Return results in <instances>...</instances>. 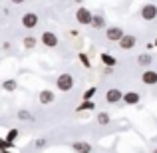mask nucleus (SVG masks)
<instances>
[{
	"label": "nucleus",
	"instance_id": "nucleus-1",
	"mask_svg": "<svg viewBox=\"0 0 157 153\" xmlns=\"http://www.w3.org/2000/svg\"><path fill=\"white\" fill-rule=\"evenodd\" d=\"M74 86H76V80H74L72 74L66 72V74H60V76H58V80H56V88L60 90V92H72Z\"/></svg>",
	"mask_w": 157,
	"mask_h": 153
},
{
	"label": "nucleus",
	"instance_id": "nucleus-2",
	"mask_svg": "<svg viewBox=\"0 0 157 153\" xmlns=\"http://www.w3.org/2000/svg\"><path fill=\"white\" fill-rule=\"evenodd\" d=\"M92 16H94V12H90L86 6H80L76 10V20L82 26H90V24H92Z\"/></svg>",
	"mask_w": 157,
	"mask_h": 153
},
{
	"label": "nucleus",
	"instance_id": "nucleus-3",
	"mask_svg": "<svg viewBox=\"0 0 157 153\" xmlns=\"http://www.w3.org/2000/svg\"><path fill=\"white\" fill-rule=\"evenodd\" d=\"M139 14H141V18L145 20V22H153L157 18V4H143Z\"/></svg>",
	"mask_w": 157,
	"mask_h": 153
},
{
	"label": "nucleus",
	"instance_id": "nucleus-4",
	"mask_svg": "<svg viewBox=\"0 0 157 153\" xmlns=\"http://www.w3.org/2000/svg\"><path fill=\"white\" fill-rule=\"evenodd\" d=\"M38 22H40V18H38V14H36V12H26V14L22 16V26L26 28V30L36 28V26H38Z\"/></svg>",
	"mask_w": 157,
	"mask_h": 153
},
{
	"label": "nucleus",
	"instance_id": "nucleus-5",
	"mask_svg": "<svg viewBox=\"0 0 157 153\" xmlns=\"http://www.w3.org/2000/svg\"><path fill=\"white\" fill-rule=\"evenodd\" d=\"M123 34H125V32H123V28H119V26H107L105 28V38L109 40V42H119Z\"/></svg>",
	"mask_w": 157,
	"mask_h": 153
},
{
	"label": "nucleus",
	"instance_id": "nucleus-6",
	"mask_svg": "<svg viewBox=\"0 0 157 153\" xmlns=\"http://www.w3.org/2000/svg\"><path fill=\"white\" fill-rule=\"evenodd\" d=\"M117 44H119V48H121V50H133L135 44H137V36H133V34H123L121 40H119Z\"/></svg>",
	"mask_w": 157,
	"mask_h": 153
},
{
	"label": "nucleus",
	"instance_id": "nucleus-7",
	"mask_svg": "<svg viewBox=\"0 0 157 153\" xmlns=\"http://www.w3.org/2000/svg\"><path fill=\"white\" fill-rule=\"evenodd\" d=\"M141 84H145V86H157V72H155V70H143Z\"/></svg>",
	"mask_w": 157,
	"mask_h": 153
},
{
	"label": "nucleus",
	"instance_id": "nucleus-8",
	"mask_svg": "<svg viewBox=\"0 0 157 153\" xmlns=\"http://www.w3.org/2000/svg\"><path fill=\"white\" fill-rule=\"evenodd\" d=\"M121 98H123V94H121V90H117V88H109L105 92V101L107 103H117V101H121Z\"/></svg>",
	"mask_w": 157,
	"mask_h": 153
},
{
	"label": "nucleus",
	"instance_id": "nucleus-9",
	"mask_svg": "<svg viewBox=\"0 0 157 153\" xmlns=\"http://www.w3.org/2000/svg\"><path fill=\"white\" fill-rule=\"evenodd\" d=\"M42 44L46 48H56L58 46V36L54 34V32H50V30H46L42 34Z\"/></svg>",
	"mask_w": 157,
	"mask_h": 153
},
{
	"label": "nucleus",
	"instance_id": "nucleus-10",
	"mask_svg": "<svg viewBox=\"0 0 157 153\" xmlns=\"http://www.w3.org/2000/svg\"><path fill=\"white\" fill-rule=\"evenodd\" d=\"M54 100H56V96H54L52 90H42V92L38 94V101L42 103V105H50V103H54Z\"/></svg>",
	"mask_w": 157,
	"mask_h": 153
},
{
	"label": "nucleus",
	"instance_id": "nucleus-11",
	"mask_svg": "<svg viewBox=\"0 0 157 153\" xmlns=\"http://www.w3.org/2000/svg\"><path fill=\"white\" fill-rule=\"evenodd\" d=\"M139 100H141V96H139L137 92H125L121 98V101L125 103V105H137Z\"/></svg>",
	"mask_w": 157,
	"mask_h": 153
},
{
	"label": "nucleus",
	"instance_id": "nucleus-12",
	"mask_svg": "<svg viewBox=\"0 0 157 153\" xmlns=\"http://www.w3.org/2000/svg\"><path fill=\"white\" fill-rule=\"evenodd\" d=\"M72 149L76 151V153H92L94 147L90 145L88 141H74L72 143Z\"/></svg>",
	"mask_w": 157,
	"mask_h": 153
},
{
	"label": "nucleus",
	"instance_id": "nucleus-13",
	"mask_svg": "<svg viewBox=\"0 0 157 153\" xmlns=\"http://www.w3.org/2000/svg\"><path fill=\"white\" fill-rule=\"evenodd\" d=\"M100 60H101V64H104L105 68H115V64H117V60H115L111 54H107V52L100 54Z\"/></svg>",
	"mask_w": 157,
	"mask_h": 153
},
{
	"label": "nucleus",
	"instance_id": "nucleus-14",
	"mask_svg": "<svg viewBox=\"0 0 157 153\" xmlns=\"http://www.w3.org/2000/svg\"><path fill=\"white\" fill-rule=\"evenodd\" d=\"M137 64L141 66V68H149V66L153 64V56H151V54H147V52L139 54V56H137Z\"/></svg>",
	"mask_w": 157,
	"mask_h": 153
},
{
	"label": "nucleus",
	"instance_id": "nucleus-15",
	"mask_svg": "<svg viewBox=\"0 0 157 153\" xmlns=\"http://www.w3.org/2000/svg\"><path fill=\"white\" fill-rule=\"evenodd\" d=\"M92 28H96V30H101V28H105V18L101 14H94L92 16V24H90Z\"/></svg>",
	"mask_w": 157,
	"mask_h": 153
},
{
	"label": "nucleus",
	"instance_id": "nucleus-16",
	"mask_svg": "<svg viewBox=\"0 0 157 153\" xmlns=\"http://www.w3.org/2000/svg\"><path fill=\"white\" fill-rule=\"evenodd\" d=\"M94 107H96V103H94L92 100H84V101L80 103V105L76 107V111H92Z\"/></svg>",
	"mask_w": 157,
	"mask_h": 153
},
{
	"label": "nucleus",
	"instance_id": "nucleus-17",
	"mask_svg": "<svg viewBox=\"0 0 157 153\" xmlns=\"http://www.w3.org/2000/svg\"><path fill=\"white\" fill-rule=\"evenodd\" d=\"M22 44H24V48H26V50H32V48H36V44H38V40H36L34 36H24Z\"/></svg>",
	"mask_w": 157,
	"mask_h": 153
},
{
	"label": "nucleus",
	"instance_id": "nucleus-18",
	"mask_svg": "<svg viewBox=\"0 0 157 153\" xmlns=\"http://www.w3.org/2000/svg\"><path fill=\"white\" fill-rule=\"evenodd\" d=\"M18 88V82L16 80H6V82H2V90H6V92H14V90Z\"/></svg>",
	"mask_w": 157,
	"mask_h": 153
},
{
	"label": "nucleus",
	"instance_id": "nucleus-19",
	"mask_svg": "<svg viewBox=\"0 0 157 153\" xmlns=\"http://www.w3.org/2000/svg\"><path fill=\"white\" fill-rule=\"evenodd\" d=\"M16 117H18L20 121H32V119H34V117H32V113H30L28 109H18Z\"/></svg>",
	"mask_w": 157,
	"mask_h": 153
},
{
	"label": "nucleus",
	"instance_id": "nucleus-20",
	"mask_svg": "<svg viewBox=\"0 0 157 153\" xmlns=\"http://www.w3.org/2000/svg\"><path fill=\"white\" fill-rule=\"evenodd\" d=\"M109 121H111V117H109L107 111H100V113H98V123H100V125H107Z\"/></svg>",
	"mask_w": 157,
	"mask_h": 153
},
{
	"label": "nucleus",
	"instance_id": "nucleus-21",
	"mask_svg": "<svg viewBox=\"0 0 157 153\" xmlns=\"http://www.w3.org/2000/svg\"><path fill=\"white\" fill-rule=\"evenodd\" d=\"M96 92H98L96 86H94V88H88V90H86V94H84V100H92V98L96 96Z\"/></svg>",
	"mask_w": 157,
	"mask_h": 153
},
{
	"label": "nucleus",
	"instance_id": "nucleus-22",
	"mask_svg": "<svg viewBox=\"0 0 157 153\" xmlns=\"http://www.w3.org/2000/svg\"><path fill=\"white\" fill-rule=\"evenodd\" d=\"M18 137V129H8V135H6V141L14 143V139Z\"/></svg>",
	"mask_w": 157,
	"mask_h": 153
},
{
	"label": "nucleus",
	"instance_id": "nucleus-23",
	"mask_svg": "<svg viewBox=\"0 0 157 153\" xmlns=\"http://www.w3.org/2000/svg\"><path fill=\"white\" fill-rule=\"evenodd\" d=\"M78 58H80V62H82V64L86 66V68H92V64H90V58L86 56L84 52H80V56H78Z\"/></svg>",
	"mask_w": 157,
	"mask_h": 153
},
{
	"label": "nucleus",
	"instance_id": "nucleus-24",
	"mask_svg": "<svg viewBox=\"0 0 157 153\" xmlns=\"http://www.w3.org/2000/svg\"><path fill=\"white\" fill-rule=\"evenodd\" d=\"M34 145L38 147V149H42V147H46V145H48V141H46V139H36Z\"/></svg>",
	"mask_w": 157,
	"mask_h": 153
},
{
	"label": "nucleus",
	"instance_id": "nucleus-25",
	"mask_svg": "<svg viewBox=\"0 0 157 153\" xmlns=\"http://www.w3.org/2000/svg\"><path fill=\"white\" fill-rule=\"evenodd\" d=\"M10 2H12V4H24L26 0H10Z\"/></svg>",
	"mask_w": 157,
	"mask_h": 153
},
{
	"label": "nucleus",
	"instance_id": "nucleus-26",
	"mask_svg": "<svg viewBox=\"0 0 157 153\" xmlns=\"http://www.w3.org/2000/svg\"><path fill=\"white\" fill-rule=\"evenodd\" d=\"M2 153H10V151H8V149H4V151H2Z\"/></svg>",
	"mask_w": 157,
	"mask_h": 153
},
{
	"label": "nucleus",
	"instance_id": "nucleus-27",
	"mask_svg": "<svg viewBox=\"0 0 157 153\" xmlns=\"http://www.w3.org/2000/svg\"><path fill=\"white\" fill-rule=\"evenodd\" d=\"M153 153H157V147H155V149H153Z\"/></svg>",
	"mask_w": 157,
	"mask_h": 153
},
{
	"label": "nucleus",
	"instance_id": "nucleus-28",
	"mask_svg": "<svg viewBox=\"0 0 157 153\" xmlns=\"http://www.w3.org/2000/svg\"><path fill=\"white\" fill-rule=\"evenodd\" d=\"M76 2H82V0H76Z\"/></svg>",
	"mask_w": 157,
	"mask_h": 153
},
{
	"label": "nucleus",
	"instance_id": "nucleus-29",
	"mask_svg": "<svg viewBox=\"0 0 157 153\" xmlns=\"http://www.w3.org/2000/svg\"><path fill=\"white\" fill-rule=\"evenodd\" d=\"M139 153H143V151H139Z\"/></svg>",
	"mask_w": 157,
	"mask_h": 153
},
{
	"label": "nucleus",
	"instance_id": "nucleus-30",
	"mask_svg": "<svg viewBox=\"0 0 157 153\" xmlns=\"http://www.w3.org/2000/svg\"><path fill=\"white\" fill-rule=\"evenodd\" d=\"M0 153H2V151H0Z\"/></svg>",
	"mask_w": 157,
	"mask_h": 153
}]
</instances>
